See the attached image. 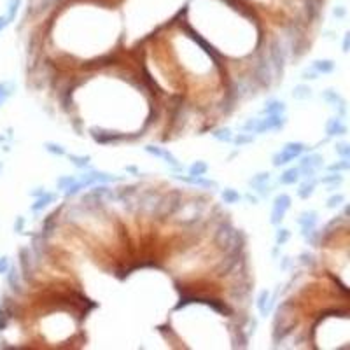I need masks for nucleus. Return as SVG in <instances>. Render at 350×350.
Listing matches in <instances>:
<instances>
[{"label": "nucleus", "instance_id": "f257e3e1", "mask_svg": "<svg viewBox=\"0 0 350 350\" xmlns=\"http://www.w3.org/2000/svg\"><path fill=\"white\" fill-rule=\"evenodd\" d=\"M305 149H306V146H305V144H301V142H287L280 153L273 154V165H275V167L287 165L289 161H292L294 158L301 156V153Z\"/></svg>", "mask_w": 350, "mask_h": 350}, {"label": "nucleus", "instance_id": "f03ea898", "mask_svg": "<svg viewBox=\"0 0 350 350\" xmlns=\"http://www.w3.org/2000/svg\"><path fill=\"white\" fill-rule=\"evenodd\" d=\"M322 156L320 154H308V156L301 158V163H299V177H305V179H310V177L315 175V172L322 167Z\"/></svg>", "mask_w": 350, "mask_h": 350}, {"label": "nucleus", "instance_id": "7ed1b4c3", "mask_svg": "<svg viewBox=\"0 0 350 350\" xmlns=\"http://www.w3.org/2000/svg\"><path fill=\"white\" fill-rule=\"evenodd\" d=\"M291 208V196L285 193L275 196L273 200V210H271V224H280L282 219H284L285 212Z\"/></svg>", "mask_w": 350, "mask_h": 350}, {"label": "nucleus", "instance_id": "20e7f679", "mask_svg": "<svg viewBox=\"0 0 350 350\" xmlns=\"http://www.w3.org/2000/svg\"><path fill=\"white\" fill-rule=\"evenodd\" d=\"M285 125V118L282 114H268L264 119H259L254 133H266L271 130H280Z\"/></svg>", "mask_w": 350, "mask_h": 350}, {"label": "nucleus", "instance_id": "39448f33", "mask_svg": "<svg viewBox=\"0 0 350 350\" xmlns=\"http://www.w3.org/2000/svg\"><path fill=\"white\" fill-rule=\"evenodd\" d=\"M254 81L261 86H270L271 83V69L264 58L259 60V63L254 69Z\"/></svg>", "mask_w": 350, "mask_h": 350}, {"label": "nucleus", "instance_id": "423d86ee", "mask_svg": "<svg viewBox=\"0 0 350 350\" xmlns=\"http://www.w3.org/2000/svg\"><path fill=\"white\" fill-rule=\"evenodd\" d=\"M270 58H271V63H273L275 70H277V74L282 76V70H284V65H285V53L278 41H275L273 44L270 46Z\"/></svg>", "mask_w": 350, "mask_h": 350}, {"label": "nucleus", "instance_id": "0eeeda50", "mask_svg": "<svg viewBox=\"0 0 350 350\" xmlns=\"http://www.w3.org/2000/svg\"><path fill=\"white\" fill-rule=\"evenodd\" d=\"M322 98L326 102H329V104L340 112V116H345V112H347V102H345V98L341 97L340 93H336L334 90H326L322 93Z\"/></svg>", "mask_w": 350, "mask_h": 350}, {"label": "nucleus", "instance_id": "6e6552de", "mask_svg": "<svg viewBox=\"0 0 350 350\" xmlns=\"http://www.w3.org/2000/svg\"><path fill=\"white\" fill-rule=\"evenodd\" d=\"M20 259H21V271H23V277L27 280H30L34 277V257H32V252L23 247L20 250Z\"/></svg>", "mask_w": 350, "mask_h": 350}, {"label": "nucleus", "instance_id": "1a4fd4ad", "mask_svg": "<svg viewBox=\"0 0 350 350\" xmlns=\"http://www.w3.org/2000/svg\"><path fill=\"white\" fill-rule=\"evenodd\" d=\"M317 221H319V215H317L315 210L303 212V214L298 217V224L301 226V233H303V235H305L306 231H310V229H315Z\"/></svg>", "mask_w": 350, "mask_h": 350}, {"label": "nucleus", "instance_id": "9d476101", "mask_svg": "<svg viewBox=\"0 0 350 350\" xmlns=\"http://www.w3.org/2000/svg\"><path fill=\"white\" fill-rule=\"evenodd\" d=\"M326 133L329 137L345 135V133H347V125H345L343 119H341L340 116H336V118H331L329 121L326 123Z\"/></svg>", "mask_w": 350, "mask_h": 350}, {"label": "nucleus", "instance_id": "9b49d317", "mask_svg": "<svg viewBox=\"0 0 350 350\" xmlns=\"http://www.w3.org/2000/svg\"><path fill=\"white\" fill-rule=\"evenodd\" d=\"M256 306L257 310L261 312V315L266 317L268 313L271 312V308H273V299H271L270 292L264 289V291L259 292V296H257V301H256Z\"/></svg>", "mask_w": 350, "mask_h": 350}, {"label": "nucleus", "instance_id": "f8f14e48", "mask_svg": "<svg viewBox=\"0 0 350 350\" xmlns=\"http://www.w3.org/2000/svg\"><path fill=\"white\" fill-rule=\"evenodd\" d=\"M175 179L184 180V182H187V184H194V186H201V187H214V189H217V182H215V180H210V179H205L203 175H201V177H193V175H175Z\"/></svg>", "mask_w": 350, "mask_h": 350}, {"label": "nucleus", "instance_id": "ddd939ff", "mask_svg": "<svg viewBox=\"0 0 350 350\" xmlns=\"http://www.w3.org/2000/svg\"><path fill=\"white\" fill-rule=\"evenodd\" d=\"M7 284H9V287L13 289L14 292H18V294L23 291V289H21V275L16 266H9V270H7Z\"/></svg>", "mask_w": 350, "mask_h": 350}, {"label": "nucleus", "instance_id": "4468645a", "mask_svg": "<svg viewBox=\"0 0 350 350\" xmlns=\"http://www.w3.org/2000/svg\"><path fill=\"white\" fill-rule=\"evenodd\" d=\"M56 200V194H53V193H42L41 196L37 198V201H35L34 205H32V210L34 212H39V210H42V208H46L49 203H53V201Z\"/></svg>", "mask_w": 350, "mask_h": 350}, {"label": "nucleus", "instance_id": "2eb2a0df", "mask_svg": "<svg viewBox=\"0 0 350 350\" xmlns=\"http://www.w3.org/2000/svg\"><path fill=\"white\" fill-rule=\"evenodd\" d=\"M315 184H317V180L313 179V177H310V179H306L305 182L299 186V189H298V196L299 198H303V200H306V198H310L313 194V189H315Z\"/></svg>", "mask_w": 350, "mask_h": 350}, {"label": "nucleus", "instance_id": "dca6fc26", "mask_svg": "<svg viewBox=\"0 0 350 350\" xmlns=\"http://www.w3.org/2000/svg\"><path fill=\"white\" fill-rule=\"evenodd\" d=\"M299 179H301V177H299V170L292 167V168H289V170H285L278 180H280V184H284V186H292V184H296Z\"/></svg>", "mask_w": 350, "mask_h": 350}, {"label": "nucleus", "instance_id": "f3484780", "mask_svg": "<svg viewBox=\"0 0 350 350\" xmlns=\"http://www.w3.org/2000/svg\"><path fill=\"white\" fill-rule=\"evenodd\" d=\"M312 69L317 74H331L334 70V62H331V60H315Z\"/></svg>", "mask_w": 350, "mask_h": 350}, {"label": "nucleus", "instance_id": "a211bd4d", "mask_svg": "<svg viewBox=\"0 0 350 350\" xmlns=\"http://www.w3.org/2000/svg\"><path fill=\"white\" fill-rule=\"evenodd\" d=\"M285 112V104L278 100H271L266 104V107L263 109V114H284Z\"/></svg>", "mask_w": 350, "mask_h": 350}, {"label": "nucleus", "instance_id": "6ab92c4d", "mask_svg": "<svg viewBox=\"0 0 350 350\" xmlns=\"http://www.w3.org/2000/svg\"><path fill=\"white\" fill-rule=\"evenodd\" d=\"M312 97V90H310L306 84H298V86L292 90V98L296 100H306V98Z\"/></svg>", "mask_w": 350, "mask_h": 350}, {"label": "nucleus", "instance_id": "aec40b11", "mask_svg": "<svg viewBox=\"0 0 350 350\" xmlns=\"http://www.w3.org/2000/svg\"><path fill=\"white\" fill-rule=\"evenodd\" d=\"M208 172V165L205 161H194L193 165L189 167V175L193 177H201Z\"/></svg>", "mask_w": 350, "mask_h": 350}, {"label": "nucleus", "instance_id": "412c9836", "mask_svg": "<svg viewBox=\"0 0 350 350\" xmlns=\"http://www.w3.org/2000/svg\"><path fill=\"white\" fill-rule=\"evenodd\" d=\"M14 88H16V86H14L13 83H0V105H2L4 102H6L11 95H13Z\"/></svg>", "mask_w": 350, "mask_h": 350}, {"label": "nucleus", "instance_id": "4be33fe9", "mask_svg": "<svg viewBox=\"0 0 350 350\" xmlns=\"http://www.w3.org/2000/svg\"><path fill=\"white\" fill-rule=\"evenodd\" d=\"M215 140H221V142H231L233 140V135H231V130L229 128H219L212 133Z\"/></svg>", "mask_w": 350, "mask_h": 350}, {"label": "nucleus", "instance_id": "5701e85b", "mask_svg": "<svg viewBox=\"0 0 350 350\" xmlns=\"http://www.w3.org/2000/svg\"><path fill=\"white\" fill-rule=\"evenodd\" d=\"M268 180H270V174L268 172H261V174H256L252 177V179L249 180V184L250 186L256 189V187H259V186H263V184H266Z\"/></svg>", "mask_w": 350, "mask_h": 350}, {"label": "nucleus", "instance_id": "b1692460", "mask_svg": "<svg viewBox=\"0 0 350 350\" xmlns=\"http://www.w3.org/2000/svg\"><path fill=\"white\" fill-rule=\"evenodd\" d=\"M240 194L238 191L231 189V187H228V189L222 191V200H224V203H236V201H240Z\"/></svg>", "mask_w": 350, "mask_h": 350}, {"label": "nucleus", "instance_id": "393cba45", "mask_svg": "<svg viewBox=\"0 0 350 350\" xmlns=\"http://www.w3.org/2000/svg\"><path fill=\"white\" fill-rule=\"evenodd\" d=\"M69 160L76 165L77 168H88L90 167V156H77V154H69Z\"/></svg>", "mask_w": 350, "mask_h": 350}, {"label": "nucleus", "instance_id": "a878e982", "mask_svg": "<svg viewBox=\"0 0 350 350\" xmlns=\"http://www.w3.org/2000/svg\"><path fill=\"white\" fill-rule=\"evenodd\" d=\"M20 4H21V0H11V2H9V9H7V14H6L7 23H11V21L16 18L18 9H20Z\"/></svg>", "mask_w": 350, "mask_h": 350}, {"label": "nucleus", "instance_id": "bb28decb", "mask_svg": "<svg viewBox=\"0 0 350 350\" xmlns=\"http://www.w3.org/2000/svg\"><path fill=\"white\" fill-rule=\"evenodd\" d=\"M231 142H235L236 146H245V144H252L254 142V135H252V133H238L236 137H233Z\"/></svg>", "mask_w": 350, "mask_h": 350}, {"label": "nucleus", "instance_id": "cd10ccee", "mask_svg": "<svg viewBox=\"0 0 350 350\" xmlns=\"http://www.w3.org/2000/svg\"><path fill=\"white\" fill-rule=\"evenodd\" d=\"M350 168V161H348V158H341V161H336V163H333L329 167V172H345V170H348Z\"/></svg>", "mask_w": 350, "mask_h": 350}, {"label": "nucleus", "instance_id": "c85d7f7f", "mask_svg": "<svg viewBox=\"0 0 350 350\" xmlns=\"http://www.w3.org/2000/svg\"><path fill=\"white\" fill-rule=\"evenodd\" d=\"M11 319V312L7 306H0V331H4L7 327V322Z\"/></svg>", "mask_w": 350, "mask_h": 350}, {"label": "nucleus", "instance_id": "c756f323", "mask_svg": "<svg viewBox=\"0 0 350 350\" xmlns=\"http://www.w3.org/2000/svg\"><path fill=\"white\" fill-rule=\"evenodd\" d=\"M46 151L51 154H56V156H63V154H65V149H63L60 144H55V142H46Z\"/></svg>", "mask_w": 350, "mask_h": 350}, {"label": "nucleus", "instance_id": "7c9ffc66", "mask_svg": "<svg viewBox=\"0 0 350 350\" xmlns=\"http://www.w3.org/2000/svg\"><path fill=\"white\" fill-rule=\"evenodd\" d=\"M320 182L322 184H333V186H336V184H341L343 182V177H341L340 174H331V175H326V177H322L320 179Z\"/></svg>", "mask_w": 350, "mask_h": 350}, {"label": "nucleus", "instance_id": "2f4dec72", "mask_svg": "<svg viewBox=\"0 0 350 350\" xmlns=\"http://www.w3.org/2000/svg\"><path fill=\"white\" fill-rule=\"evenodd\" d=\"M76 177H72V175H63V177H60L58 179V182H56V186H58V189H63L65 191L67 187L70 186L72 182H76Z\"/></svg>", "mask_w": 350, "mask_h": 350}, {"label": "nucleus", "instance_id": "473e14b6", "mask_svg": "<svg viewBox=\"0 0 350 350\" xmlns=\"http://www.w3.org/2000/svg\"><path fill=\"white\" fill-rule=\"evenodd\" d=\"M289 236H291V233H289V229L280 228V229H278V231H277V235H275V240H277V245H284V243L289 240Z\"/></svg>", "mask_w": 350, "mask_h": 350}, {"label": "nucleus", "instance_id": "72a5a7b5", "mask_svg": "<svg viewBox=\"0 0 350 350\" xmlns=\"http://www.w3.org/2000/svg\"><path fill=\"white\" fill-rule=\"evenodd\" d=\"M343 201H345L343 194H333V196L327 200V207H329V208H336V207H340Z\"/></svg>", "mask_w": 350, "mask_h": 350}, {"label": "nucleus", "instance_id": "f704fd0d", "mask_svg": "<svg viewBox=\"0 0 350 350\" xmlns=\"http://www.w3.org/2000/svg\"><path fill=\"white\" fill-rule=\"evenodd\" d=\"M334 151H336L338 154H340L341 158H350V146L347 142H340L336 144V147H334Z\"/></svg>", "mask_w": 350, "mask_h": 350}, {"label": "nucleus", "instance_id": "c9c22d12", "mask_svg": "<svg viewBox=\"0 0 350 350\" xmlns=\"http://www.w3.org/2000/svg\"><path fill=\"white\" fill-rule=\"evenodd\" d=\"M9 257H6V256H2L0 257V275H4V273H7V270H9Z\"/></svg>", "mask_w": 350, "mask_h": 350}, {"label": "nucleus", "instance_id": "e433bc0d", "mask_svg": "<svg viewBox=\"0 0 350 350\" xmlns=\"http://www.w3.org/2000/svg\"><path fill=\"white\" fill-rule=\"evenodd\" d=\"M299 259H301V264H313V256L308 252H303L301 256H299Z\"/></svg>", "mask_w": 350, "mask_h": 350}, {"label": "nucleus", "instance_id": "4c0bfd02", "mask_svg": "<svg viewBox=\"0 0 350 350\" xmlns=\"http://www.w3.org/2000/svg\"><path fill=\"white\" fill-rule=\"evenodd\" d=\"M317 76H319V74H317L313 69L305 70V72H303V79H317Z\"/></svg>", "mask_w": 350, "mask_h": 350}, {"label": "nucleus", "instance_id": "58836bf2", "mask_svg": "<svg viewBox=\"0 0 350 350\" xmlns=\"http://www.w3.org/2000/svg\"><path fill=\"white\" fill-rule=\"evenodd\" d=\"M23 226H25V219L23 217H18L16 224H14V231L21 233V231H23Z\"/></svg>", "mask_w": 350, "mask_h": 350}, {"label": "nucleus", "instance_id": "ea45409f", "mask_svg": "<svg viewBox=\"0 0 350 350\" xmlns=\"http://www.w3.org/2000/svg\"><path fill=\"white\" fill-rule=\"evenodd\" d=\"M256 327H257V320L256 319H250L249 320V333H247V334H254Z\"/></svg>", "mask_w": 350, "mask_h": 350}, {"label": "nucleus", "instance_id": "a19ab883", "mask_svg": "<svg viewBox=\"0 0 350 350\" xmlns=\"http://www.w3.org/2000/svg\"><path fill=\"white\" fill-rule=\"evenodd\" d=\"M348 48H350V34H345V37H343V53H348Z\"/></svg>", "mask_w": 350, "mask_h": 350}, {"label": "nucleus", "instance_id": "79ce46f5", "mask_svg": "<svg viewBox=\"0 0 350 350\" xmlns=\"http://www.w3.org/2000/svg\"><path fill=\"white\" fill-rule=\"evenodd\" d=\"M334 16L336 18H345V7H336V9H334Z\"/></svg>", "mask_w": 350, "mask_h": 350}, {"label": "nucleus", "instance_id": "37998d69", "mask_svg": "<svg viewBox=\"0 0 350 350\" xmlns=\"http://www.w3.org/2000/svg\"><path fill=\"white\" fill-rule=\"evenodd\" d=\"M42 193H44V187H37V191H32L30 194H32V196H35V198H39Z\"/></svg>", "mask_w": 350, "mask_h": 350}, {"label": "nucleus", "instance_id": "c03bdc74", "mask_svg": "<svg viewBox=\"0 0 350 350\" xmlns=\"http://www.w3.org/2000/svg\"><path fill=\"white\" fill-rule=\"evenodd\" d=\"M7 25H9V23H7L6 16H2V18H0V32H2V30H4V28H6V27H7Z\"/></svg>", "mask_w": 350, "mask_h": 350}, {"label": "nucleus", "instance_id": "a18cd8bd", "mask_svg": "<svg viewBox=\"0 0 350 350\" xmlns=\"http://www.w3.org/2000/svg\"><path fill=\"white\" fill-rule=\"evenodd\" d=\"M247 200H249L252 205H256V203H257V198H254L252 194H247Z\"/></svg>", "mask_w": 350, "mask_h": 350}, {"label": "nucleus", "instance_id": "49530a36", "mask_svg": "<svg viewBox=\"0 0 350 350\" xmlns=\"http://www.w3.org/2000/svg\"><path fill=\"white\" fill-rule=\"evenodd\" d=\"M126 170H128V172H132V174H139V170H137L135 167H126Z\"/></svg>", "mask_w": 350, "mask_h": 350}, {"label": "nucleus", "instance_id": "de8ad7c7", "mask_svg": "<svg viewBox=\"0 0 350 350\" xmlns=\"http://www.w3.org/2000/svg\"><path fill=\"white\" fill-rule=\"evenodd\" d=\"M0 168H2V163H0Z\"/></svg>", "mask_w": 350, "mask_h": 350}]
</instances>
